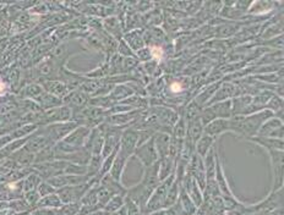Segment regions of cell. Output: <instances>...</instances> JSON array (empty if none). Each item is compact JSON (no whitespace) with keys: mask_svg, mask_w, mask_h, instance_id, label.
Returning a JSON list of instances; mask_svg holds the SVG:
<instances>
[{"mask_svg":"<svg viewBox=\"0 0 284 215\" xmlns=\"http://www.w3.org/2000/svg\"><path fill=\"white\" fill-rule=\"evenodd\" d=\"M23 199L27 202V204L33 211V209H36L37 204H38L39 199H41V196H39V193L37 191H28V192L23 193Z\"/></svg>","mask_w":284,"mask_h":215,"instance_id":"7bdbcfd3","label":"cell"},{"mask_svg":"<svg viewBox=\"0 0 284 215\" xmlns=\"http://www.w3.org/2000/svg\"><path fill=\"white\" fill-rule=\"evenodd\" d=\"M135 57L139 60V61L142 62H148L151 61L152 59V54H151V49L148 47H144V48L140 49V51L135 52Z\"/></svg>","mask_w":284,"mask_h":215,"instance_id":"f6af8a7d","label":"cell"},{"mask_svg":"<svg viewBox=\"0 0 284 215\" xmlns=\"http://www.w3.org/2000/svg\"><path fill=\"white\" fill-rule=\"evenodd\" d=\"M209 107L211 112L214 116V119H230L231 117V99L230 101L218 102V103H213Z\"/></svg>","mask_w":284,"mask_h":215,"instance_id":"cb8c5ba5","label":"cell"},{"mask_svg":"<svg viewBox=\"0 0 284 215\" xmlns=\"http://www.w3.org/2000/svg\"><path fill=\"white\" fill-rule=\"evenodd\" d=\"M180 186H181V182H179L178 180H174V182L172 183V186H170L169 190H168L167 196H165L164 209L169 208V207L174 206V204L177 203L178 198H179V191H180Z\"/></svg>","mask_w":284,"mask_h":215,"instance_id":"1f68e13d","label":"cell"},{"mask_svg":"<svg viewBox=\"0 0 284 215\" xmlns=\"http://www.w3.org/2000/svg\"><path fill=\"white\" fill-rule=\"evenodd\" d=\"M191 87V78L186 77V76H180V77H175L172 81H165L164 86V98L173 101V98L177 97H185L186 91ZM174 101V103H175Z\"/></svg>","mask_w":284,"mask_h":215,"instance_id":"52a82bcc","label":"cell"},{"mask_svg":"<svg viewBox=\"0 0 284 215\" xmlns=\"http://www.w3.org/2000/svg\"><path fill=\"white\" fill-rule=\"evenodd\" d=\"M58 209H51V208H36L35 211L31 212L32 215H55Z\"/></svg>","mask_w":284,"mask_h":215,"instance_id":"7dc6e473","label":"cell"},{"mask_svg":"<svg viewBox=\"0 0 284 215\" xmlns=\"http://www.w3.org/2000/svg\"><path fill=\"white\" fill-rule=\"evenodd\" d=\"M181 186H183L184 190L186 191V193H188L189 197L191 198V201L194 202L197 211H199V208L202 206V203H204V192L200 190L196 181L193 179V176H191L190 174L186 172L185 177H184V180L181 181Z\"/></svg>","mask_w":284,"mask_h":215,"instance_id":"4fadbf2b","label":"cell"},{"mask_svg":"<svg viewBox=\"0 0 284 215\" xmlns=\"http://www.w3.org/2000/svg\"><path fill=\"white\" fill-rule=\"evenodd\" d=\"M178 203L180 204V207L183 208V211L185 212L186 215H196L197 208L194 204V202L191 201V198L189 197V195L186 193V191L184 190L183 186H180V191H179V198Z\"/></svg>","mask_w":284,"mask_h":215,"instance_id":"f546056e","label":"cell"},{"mask_svg":"<svg viewBox=\"0 0 284 215\" xmlns=\"http://www.w3.org/2000/svg\"><path fill=\"white\" fill-rule=\"evenodd\" d=\"M175 170V161L172 158L167 157V158L160 159L158 162V177L159 181L165 180L169 177L170 175L174 174Z\"/></svg>","mask_w":284,"mask_h":215,"instance_id":"4dcf8cb0","label":"cell"},{"mask_svg":"<svg viewBox=\"0 0 284 215\" xmlns=\"http://www.w3.org/2000/svg\"><path fill=\"white\" fill-rule=\"evenodd\" d=\"M158 162L159 161H157L156 164L143 169L140 182L138 185L128 187V191H126L125 197L135 202L139 208L141 209L142 214H143L149 197H151L152 193L154 192V190L160 182L158 177Z\"/></svg>","mask_w":284,"mask_h":215,"instance_id":"6da1fadb","label":"cell"},{"mask_svg":"<svg viewBox=\"0 0 284 215\" xmlns=\"http://www.w3.org/2000/svg\"><path fill=\"white\" fill-rule=\"evenodd\" d=\"M239 96H241V91L235 82H233V81H223V82L220 83L218 91L215 92V94L213 96V98L210 101V103L207 104V106H211L213 103H218V102L230 101V99Z\"/></svg>","mask_w":284,"mask_h":215,"instance_id":"30bf717a","label":"cell"},{"mask_svg":"<svg viewBox=\"0 0 284 215\" xmlns=\"http://www.w3.org/2000/svg\"><path fill=\"white\" fill-rule=\"evenodd\" d=\"M55 215H64V214H62V213H60V211H59V209H58V211H57V213H55Z\"/></svg>","mask_w":284,"mask_h":215,"instance_id":"681fc988","label":"cell"},{"mask_svg":"<svg viewBox=\"0 0 284 215\" xmlns=\"http://www.w3.org/2000/svg\"><path fill=\"white\" fill-rule=\"evenodd\" d=\"M143 33H144L143 30L138 28V30L129 31V32L125 33L124 37H123V39H124V41L126 42V44L130 47L131 51H133L134 53L146 47Z\"/></svg>","mask_w":284,"mask_h":215,"instance_id":"e0dca14e","label":"cell"},{"mask_svg":"<svg viewBox=\"0 0 284 215\" xmlns=\"http://www.w3.org/2000/svg\"><path fill=\"white\" fill-rule=\"evenodd\" d=\"M54 144L55 143H53V141H52L48 136L44 135L43 131H42L41 127H39L38 130L33 133V135L30 136L27 143L25 144L23 148H25L26 151L30 152V153L35 154L36 156L37 153L42 152L43 149L48 148V147H53Z\"/></svg>","mask_w":284,"mask_h":215,"instance_id":"8fae6325","label":"cell"},{"mask_svg":"<svg viewBox=\"0 0 284 215\" xmlns=\"http://www.w3.org/2000/svg\"><path fill=\"white\" fill-rule=\"evenodd\" d=\"M81 209V203L80 202H76V203H69V204H63L59 208L60 213L64 215H78V212Z\"/></svg>","mask_w":284,"mask_h":215,"instance_id":"60d3db41","label":"cell"},{"mask_svg":"<svg viewBox=\"0 0 284 215\" xmlns=\"http://www.w3.org/2000/svg\"><path fill=\"white\" fill-rule=\"evenodd\" d=\"M63 206V202L60 201L59 196L57 193L51 196H47L39 199L38 204H37L36 208H51V209H59ZM35 211V209H33Z\"/></svg>","mask_w":284,"mask_h":215,"instance_id":"d6a6232c","label":"cell"},{"mask_svg":"<svg viewBox=\"0 0 284 215\" xmlns=\"http://www.w3.org/2000/svg\"><path fill=\"white\" fill-rule=\"evenodd\" d=\"M35 102H37L39 107L42 108V110H49L53 109V108H58L60 106H63V99L58 98V97L53 96V94L48 93V92L44 91L38 98L35 99Z\"/></svg>","mask_w":284,"mask_h":215,"instance_id":"83f0119b","label":"cell"},{"mask_svg":"<svg viewBox=\"0 0 284 215\" xmlns=\"http://www.w3.org/2000/svg\"><path fill=\"white\" fill-rule=\"evenodd\" d=\"M134 94H135V92H134L133 87H131L130 82H128L115 86L114 90L108 94V97H109L113 103L118 104L122 101H124V99L129 98V97L134 96Z\"/></svg>","mask_w":284,"mask_h":215,"instance_id":"603a6c76","label":"cell"},{"mask_svg":"<svg viewBox=\"0 0 284 215\" xmlns=\"http://www.w3.org/2000/svg\"><path fill=\"white\" fill-rule=\"evenodd\" d=\"M252 103V96L250 94H241L231 99V116L243 115L245 109Z\"/></svg>","mask_w":284,"mask_h":215,"instance_id":"4316f807","label":"cell"},{"mask_svg":"<svg viewBox=\"0 0 284 215\" xmlns=\"http://www.w3.org/2000/svg\"><path fill=\"white\" fill-rule=\"evenodd\" d=\"M91 97L85 94L81 91H71L63 98V104L70 107L71 109H81V108L88 106V102Z\"/></svg>","mask_w":284,"mask_h":215,"instance_id":"2e32d148","label":"cell"},{"mask_svg":"<svg viewBox=\"0 0 284 215\" xmlns=\"http://www.w3.org/2000/svg\"><path fill=\"white\" fill-rule=\"evenodd\" d=\"M133 157L139 159V161L141 162L143 169H146V167L151 166V165L159 161L158 154H157L156 147H154L153 143V137L147 141V142H144L143 144H141V146H139Z\"/></svg>","mask_w":284,"mask_h":215,"instance_id":"ba28073f","label":"cell"},{"mask_svg":"<svg viewBox=\"0 0 284 215\" xmlns=\"http://www.w3.org/2000/svg\"><path fill=\"white\" fill-rule=\"evenodd\" d=\"M249 142H252L257 146L262 147L266 151L268 149H276V151H284V142L283 140L271 137H251L249 138Z\"/></svg>","mask_w":284,"mask_h":215,"instance_id":"484cf974","label":"cell"},{"mask_svg":"<svg viewBox=\"0 0 284 215\" xmlns=\"http://www.w3.org/2000/svg\"><path fill=\"white\" fill-rule=\"evenodd\" d=\"M91 215H107V213L103 211V209H99V211H96L94 213H92Z\"/></svg>","mask_w":284,"mask_h":215,"instance_id":"c3c4849f","label":"cell"},{"mask_svg":"<svg viewBox=\"0 0 284 215\" xmlns=\"http://www.w3.org/2000/svg\"><path fill=\"white\" fill-rule=\"evenodd\" d=\"M204 127L200 116L193 117L190 120H186V135H185V141H188L189 143L194 144L195 146L197 141L200 140L202 135H204Z\"/></svg>","mask_w":284,"mask_h":215,"instance_id":"5bb4252c","label":"cell"},{"mask_svg":"<svg viewBox=\"0 0 284 215\" xmlns=\"http://www.w3.org/2000/svg\"><path fill=\"white\" fill-rule=\"evenodd\" d=\"M128 162H129V159H126L125 157L120 156V154L118 153L114 159V162H113L112 167H110L108 174H109L115 181L123 183V175H124L125 167H126V165H128Z\"/></svg>","mask_w":284,"mask_h":215,"instance_id":"d4e9b609","label":"cell"},{"mask_svg":"<svg viewBox=\"0 0 284 215\" xmlns=\"http://www.w3.org/2000/svg\"><path fill=\"white\" fill-rule=\"evenodd\" d=\"M43 181L41 176L37 172H31L28 176L23 179V192H28V191H37L39 183Z\"/></svg>","mask_w":284,"mask_h":215,"instance_id":"e575fe53","label":"cell"},{"mask_svg":"<svg viewBox=\"0 0 284 215\" xmlns=\"http://www.w3.org/2000/svg\"><path fill=\"white\" fill-rule=\"evenodd\" d=\"M215 141L217 140H214L211 136H207L204 133L195 144V153L199 154L201 158H205L207 156V153L212 149V147L214 146Z\"/></svg>","mask_w":284,"mask_h":215,"instance_id":"f1b7e54d","label":"cell"},{"mask_svg":"<svg viewBox=\"0 0 284 215\" xmlns=\"http://www.w3.org/2000/svg\"><path fill=\"white\" fill-rule=\"evenodd\" d=\"M37 192L39 193L41 198H43V197H47V196H51V195H54V193H57V190H55L53 186L48 182V181L43 180L41 183H39L38 188H37Z\"/></svg>","mask_w":284,"mask_h":215,"instance_id":"ab89813d","label":"cell"},{"mask_svg":"<svg viewBox=\"0 0 284 215\" xmlns=\"http://www.w3.org/2000/svg\"><path fill=\"white\" fill-rule=\"evenodd\" d=\"M43 92V87H42L38 82H32L23 88L22 98L21 99H32V101H35Z\"/></svg>","mask_w":284,"mask_h":215,"instance_id":"836d02e7","label":"cell"},{"mask_svg":"<svg viewBox=\"0 0 284 215\" xmlns=\"http://www.w3.org/2000/svg\"><path fill=\"white\" fill-rule=\"evenodd\" d=\"M218 30V35L217 37H229L231 35H234V33H236V31L239 30L238 26H233V27H230V26H227V25H222L219 26V27L217 28Z\"/></svg>","mask_w":284,"mask_h":215,"instance_id":"bcb514c9","label":"cell"},{"mask_svg":"<svg viewBox=\"0 0 284 215\" xmlns=\"http://www.w3.org/2000/svg\"><path fill=\"white\" fill-rule=\"evenodd\" d=\"M153 143L156 147L157 154H158L159 161L163 158H167L169 154V144H170V135L163 132H154Z\"/></svg>","mask_w":284,"mask_h":215,"instance_id":"ffe728a7","label":"cell"},{"mask_svg":"<svg viewBox=\"0 0 284 215\" xmlns=\"http://www.w3.org/2000/svg\"><path fill=\"white\" fill-rule=\"evenodd\" d=\"M265 109L270 110V111H272L273 114L281 111V110H283V98H281V97H278L277 94L275 93L270 98V101H268Z\"/></svg>","mask_w":284,"mask_h":215,"instance_id":"74e56055","label":"cell"},{"mask_svg":"<svg viewBox=\"0 0 284 215\" xmlns=\"http://www.w3.org/2000/svg\"><path fill=\"white\" fill-rule=\"evenodd\" d=\"M77 126H80L75 121H68V122H57V124L47 125V126H39L41 130L46 136H48L53 143H58L60 141L64 140L71 131L75 130Z\"/></svg>","mask_w":284,"mask_h":215,"instance_id":"8992f818","label":"cell"},{"mask_svg":"<svg viewBox=\"0 0 284 215\" xmlns=\"http://www.w3.org/2000/svg\"><path fill=\"white\" fill-rule=\"evenodd\" d=\"M266 152L270 156L271 170H272V188H271V191H277L283 187L284 153L283 151H276V149H268Z\"/></svg>","mask_w":284,"mask_h":215,"instance_id":"277c9868","label":"cell"},{"mask_svg":"<svg viewBox=\"0 0 284 215\" xmlns=\"http://www.w3.org/2000/svg\"><path fill=\"white\" fill-rule=\"evenodd\" d=\"M27 215H32V214H31V213H30V214H27Z\"/></svg>","mask_w":284,"mask_h":215,"instance_id":"f907efd6","label":"cell"},{"mask_svg":"<svg viewBox=\"0 0 284 215\" xmlns=\"http://www.w3.org/2000/svg\"><path fill=\"white\" fill-rule=\"evenodd\" d=\"M112 197L113 195L107 190V188H104L103 186L101 185L97 186V199H98V206L101 207L102 209L106 207V204L109 202V199Z\"/></svg>","mask_w":284,"mask_h":215,"instance_id":"f35d334b","label":"cell"},{"mask_svg":"<svg viewBox=\"0 0 284 215\" xmlns=\"http://www.w3.org/2000/svg\"><path fill=\"white\" fill-rule=\"evenodd\" d=\"M117 54H119L123 57H129V56H135V53L131 51L130 47L126 44L124 39H120L117 44Z\"/></svg>","mask_w":284,"mask_h":215,"instance_id":"ee69618b","label":"cell"},{"mask_svg":"<svg viewBox=\"0 0 284 215\" xmlns=\"http://www.w3.org/2000/svg\"><path fill=\"white\" fill-rule=\"evenodd\" d=\"M39 85L43 87V90L48 93L53 94V96L58 97V98H64L68 93H69V90H68L67 85L62 81H57V80H48V81H41L38 82Z\"/></svg>","mask_w":284,"mask_h":215,"instance_id":"d6986e66","label":"cell"},{"mask_svg":"<svg viewBox=\"0 0 284 215\" xmlns=\"http://www.w3.org/2000/svg\"><path fill=\"white\" fill-rule=\"evenodd\" d=\"M284 124L283 120L278 119L273 115L272 117L266 120L264 124L260 127L259 132L255 137H271V138H278V140H283L284 136Z\"/></svg>","mask_w":284,"mask_h":215,"instance_id":"9c48e42d","label":"cell"},{"mask_svg":"<svg viewBox=\"0 0 284 215\" xmlns=\"http://www.w3.org/2000/svg\"><path fill=\"white\" fill-rule=\"evenodd\" d=\"M273 112L270 110H262L251 115H238V116H231L229 119V131L236 137L244 138L248 141L249 138L255 137L259 132L260 127L266 120L273 116Z\"/></svg>","mask_w":284,"mask_h":215,"instance_id":"7a4b0ae2","label":"cell"},{"mask_svg":"<svg viewBox=\"0 0 284 215\" xmlns=\"http://www.w3.org/2000/svg\"><path fill=\"white\" fill-rule=\"evenodd\" d=\"M228 131H229V119H215L204 127L205 135L211 136L214 140L220 138V136Z\"/></svg>","mask_w":284,"mask_h":215,"instance_id":"9a60e30c","label":"cell"},{"mask_svg":"<svg viewBox=\"0 0 284 215\" xmlns=\"http://www.w3.org/2000/svg\"><path fill=\"white\" fill-rule=\"evenodd\" d=\"M124 196H113V197L109 199V202L106 204L103 211L106 212V213H115V212H118L124 206Z\"/></svg>","mask_w":284,"mask_h":215,"instance_id":"d590c367","label":"cell"},{"mask_svg":"<svg viewBox=\"0 0 284 215\" xmlns=\"http://www.w3.org/2000/svg\"><path fill=\"white\" fill-rule=\"evenodd\" d=\"M92 128L87 126H77L73 131H71L69 135L63 140V142L69 144L72 149L75 151H80L83 148L86 141H87L89 133H91Z\"/></svg>","mask_w":284,"mask_h":215,"instance_id":"7c38bea8","label":"cell"},{"mask_svg":"<svg viewBox=\"0 0 284 215\" xmlns=\"http://www.w3.org/2000/svg\"><path fill=\"white\" fill-rule=\"evenodd\" d=\"M97 186H92L91 188L85 193L82 198H81L80 203L81 206H97L98 204V199H97Z\"/></svg>","mask_w":284,"mask_h":215,"instance_id":"8d00e7d4","label":"cell"},{"mask_svg":"<svg viewBox=\"0 0 284 215\" xmlns=\"http://www.w3.org/2000/svg\"><path fill=\"white\" fill-rule=\"evenodd\" d=\"M222 82H223V80H220V81H217V82L210 83V85H207L206 87L201 88L199 92V94L195 97L194 101H195L200 107L205 108L207 104L210 103V101L213 98V96H214L215 92L218 91V88H219L220 83Z\"/></svg>","mask_w":284,"mask_h":215,"instance_id":"ac0fdd59","label":"cell"},{"mask_svg":"<svg viewBox=\"0 0 284 215\" xmlns=\"http://www.w3.org/2000/svg\"><path fill=\"white\" fill-rule=\"evenodd\" d=\"M99 185L103 186L104 188H107L113 196H124L125 197L126 191H128V187H125L124 183L115 181L109 174L102 176L101 181H99Z\"/></svg>","mask_w":284,"mask_h":215,"instance_id":"44dd1931","label":"cell"},{"mask_svg":"<svg viewBox=\"0 0 284 215\" xmlns=\"http://www.w3.org/2000/svg\"><path fill=\"white\" fill-rule=\"evenodd\" d=\"M138 147H139V130H135V128L133 127L125 128V130L123 131L122 136H120L119 151H118V153L130 161V158L134 156V153H135Z\"/></svg>","mask_w":284,"mask_h":215,"instance_id":"5b68a950","label":"cell"},{"mask_svg":"<svg viewBox=\"0 0 284 215\" xmlns=\"http://www.w3.org/2000/svg\"><path fill=\"white\" fill-rule=\"evenodd\" d=\"M214 148H215V175H214V180H215V182H217L218 187H219L220 193H222V197L236 198L235 196H234L233 191H231L227 176H225L224 166H223L224 164H223V159H222V157H220L219 138L215 141Z\"/></svg>","mask_w":284,"mask_h":215,"instance_id":"3957f363","label":"cell"},{"mask_svg":"<svg viewBox=\"0 0 284 215\" xmlns=\"http://www.w3.org/2000/svg\"><path fill=\"white\" fill-rule=\"evenodd\" d=\"M140 65V61L135 56H129L123 59V73H130Z\"/></svg>","mask_w":284,"mask_h":215,"instance_id":"b9f144b4","label":"cell"},{"mask_svg":"<svg viewBox=\"0 0 284 215\" xmlns=\"http://www.w3.org/2000/svg\"><path fill=\"white\" fill-rule=\"evenodd\" d=\"M102 25H103L104 30H106V32L108 33V35H109L110 37H113L115 41L119 42L120 39H123L124 33H123V26L120 25L119 18H117L114 16L107 17L106 20H103Z\"/></svg>","mask_w":284,"mask_h":215,"instance_id":"7402d4cb","label":"cell"}]
</instances>
